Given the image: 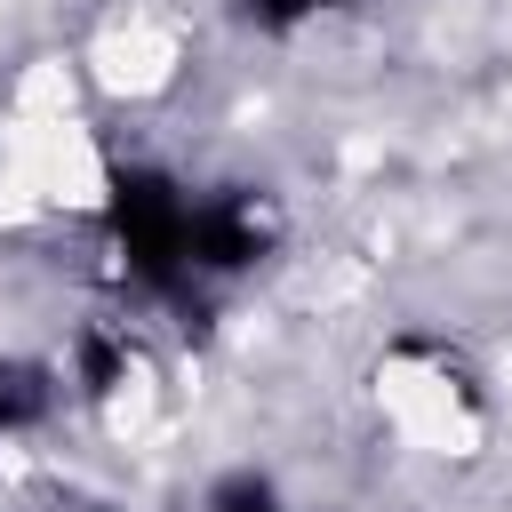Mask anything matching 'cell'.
<instances>
[{
	"instance_id": "obj_4",
	"label": "cell",
	"mask_w": 512,
	"mask_h": 512,
	"mask_svg": "<svg viewBox=\"0 0 512 512\" xmlns=\"http://www.w3.org/2000/svg\"><path fill=\"white\" fill-rule=\"evenodd\" d=\"M264 512H304V504H288V496H272V504H264Z\"/></svg>"
},
{
	"instance_id": "obj_3",
	"label": "cell",
	"mask_w": 512,
	"mask_h": 512,
	"mask_svg": "<svg viewBox=\"0 0 512 512\" xmlns=\"http://www.w3.org/2000/svg\"><path fill=\"white\" fill-rule=\"evenodd\" d=\"M72 512H128V504H104V496H88V504H72Z\"/></svg>"
},
{
	"instance_id": "obj_1",
	"label": "cell",
	"mask_w": 512,
	"mask_h": 512,
	"mask_svg": "<svg viewBox=\"0 0 512 512\" xmlns=\"http://www.w3.org/2000/svg\"><path fill=\"white\" fill-rule=\"evenodd\" d=\"M280 248V208L256 184H208L192 192V280L200 288H232L256 264H272Z\"/></svg>"
},
{
	"instance_id": "obj_2",
	"label": "cell",
	"mask_w": 512,
	"mask_h": 512,
	"mask_svg": "<svg viewBox=\"0 0 512 512\" xmlns=\"http://www.w3.org/2000/svg\"><path fill=\"white\" fill-rule=\"evenodd\" d=\"M64 408H72V384L56 352H0V448L40 440Z\"/></svg>"
}]
</instances>
